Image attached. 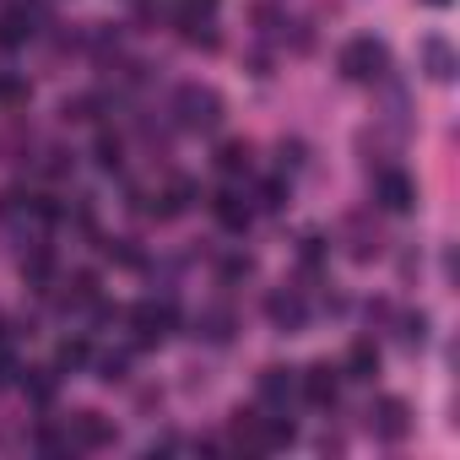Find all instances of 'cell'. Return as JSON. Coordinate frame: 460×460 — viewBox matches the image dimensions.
<instances>
[{"label":"cell","mask_w":460,"mask_h":460,"mask_svg":"<svg viewBox=\"0 0 460 460\" xmlns=\"http://www.w3.org/2000/svg\"><path fill=\"white\" fill-rule=\"evenodd\" d=\"M173 114H179L184 130H217L227 109H222V93H211V87H200V82H184L179 98H173Z\"/></svg>","instance_id":"cell-1"},{"label":"cell","mask_w":460,"mask_h":460,"mask_svg":"<svg viewBox=\"0 0 460 460\" xmlns=\"http://www.w3.org/2000/svg\"><path fill=\"white\" fill-rule=\"evenodd\" d=\"M385 71H390V49L379 39H352L341 49V76L347 82H379Z\"/></svg>","instance_id":"cell-2"},{"label":"cell","mask_w":460,"mask_h":460,"mask_svg":"<svg viewBox=\"0 0 460 460\" xmlns=\"http://www.w3.org/2000/svg\"><path fill=\"white\" fill-rule=\"evenodd\" d=\"M239 438L250 444V449H282V444H293L298 438V428L288 422V417H261V411H239Z\"/></svg>","instance_id":"cell-3"},{"label":"cell","mask_w":460,"mask_h":460,"mask_svg":"<svg viewBox=\"0 0 460 460\" xmlns=\"http://www.w3.org/2000/svg\"><path fill=\"white\" fill-rule=\"evenodd\" d=\"M130 325H136V341H141V347H157V341H168V336H173L179 309H173V304L146 298V304H136V309H130Z\"/></svg>","instance_id":"cell-4"},{"label":"cell","mask_w":460,"mask_h":460,"mask_svg":"<svg viewBox=\"0 0 460 460\" xmlns=\"http://www.w3.org/2000/svg\"><path fill=\"white\" fill-rule=\"evenodd\" d=\"M374 200H379L390 217H406V211L417 206V184H411L401 168H379V173H374Z\"/></svg>","instance_id":"cell-5"},{"label":"cell","mask_w":460,"mask_h":460,"mask_svg":"<svg viewBox=\"0 0 460 460\" xmlns=\"http://www.w3.org/2000/svg\"><path fill=\"white\" fill-rule=\"evenodd\" d=\"M368 428L385 438V444H395V438H406V428H411V411H406V401H395V395H385L374 411H368Z\"/></svg>","instance_id":"cell-6"},{"label":"cell","mask_w":460,"mask_h":460,"mask_svg":"<svg viewBox=\"0 0 460 460\" xmlns=\"http://www.w3.org/2000/svg\"><path fill=\"white\" fill-rule=\"evenodd\" d=\"M298 390H304V401H314V406H336V395H341V374H336L331 363H314V368H304Z\"/></svg>","instance_id":"cell-7"},{"label":"cell","mask_w":460,"mask_h":460,"mask_svg":"<svg viewBox=\"0 0 460 460\" xmlns=\"http://www.w3.org/2000/svg\"><path fill=\"white\" fill-rule=\"evenodd\" d=\"M71 444L76 449H103V444H114V422L98 417V411H76L71 417Z\"/></svg>","instance_id":"cell-8"},{"label":"cell","mask_w":460,"mask_h":460,"mask_svg":"<svg viewBox=\"0 0 460 460\" xmlns=\"http://www.w3.org/2000/svg\"><path fill=\"white\" fill-rule=\"evenodd\" d=\"M211 217L227 227V234H244V227H250V200L239 190H217L211 195Z\"/></svg>","instance_id":"cell-9"},{"label":"cell","mask_w":460,"mask_h":460,"mask_svg":"<svg viewBox=\"0 0 460 460\" xmlns=\"http://www.w3.org/2000/svg\"><path fill=\"white\" fill-rule=\"evenodd\" d=\"M271 320H277V331H304V320H309V309H304V298L298 293H271Z\"/></svg>","instance_id":"cell-10"},{"label":"cell","mask_w":460,"mask_h":460,"mask_svg":"<svg viewBox=\"0 0 460 460\" xmlns=\"http://www.w3.org/2000/svg\"><path fill=\"white\" fill-rule=\"evenodd\" d=\"M293 390H298V379H293L288 368H261V401L288 406V401H293Z\"/></svg>","instance_id":"cell-11"},{"label":"cell","mask_w":460,"mask_h":460,"mask_svg":"<svg viewBox=\"0 0 460 460\" xmlns=\"http://www.w3.org/2000/svg\"><path fill=\"white\" fill-rule=\"evenodd\" d=\"M422 60H428V76L433 82H455V49L444 39H428L422 44Z\"/></svg>","instance_id":"cell-12"},{"label":"cell","mask_w":460,"mask_h":460,"mask_svg":"<svg viewBox=\"0 0 460 460\" xmlns=\"http://www.w3.org/2000/svg\"><path fill=\"white\" fill-rule=\"evenodd\" d=\"M157 200H163V206H152V211H157L163 222H168V217H184V211H190V200H195V184H190V179H173Z\"/></svg>","instance_id":"cell-13"},{"label":"cell","mask_w":460,"mask_h":460,"mask_svg":"<svg viewBox=\"0 0 460 460\" xmlns=\"http://www.w3.org/2000/svg\"><path fill=\"white\" fill-rule=\"evenodd\" d=\"M379 374V347L374 341H352L347 352V379H374Z\"/></svg>","instance_id":"cell-14"},{"label":"cell","mask_w":460,"mask_h":460,"mask_svg":"<svg viewBox=\"0 0 460 460\" xmlns=\"http://www.w3.org/2000/svg\"><path fill=\"white\" fill-rule=\"evenodd\" d=\"M250 157H255L250 141H222V146H217V168H222V173H250Z\"/></svg>","instance_id":"cell-15"},{"label":"cell","mask_w":460,"mask_h":460,"mask_svg":"<svg viewBox=\"0 0 460 460\" xmlns=\"http://www.w3.org/2000/svg\"><path fill=\"white\" fill-rule=\"evenodd\" d=\"M200 336L206 341H234V314H227V309H206L200 314Z\"/></svg>","instance_id":"cell-16"},{"label":"cell","mask_w":460,"mask_h":460,"mask_svg":"<svg viewBox=\"0 0 460 460\" xmlns=\"http://www.w3.org/2000/svg\"><path fill=\"white\" fill-rule=\"evenodd\" d=\"M28 33H33L28 28V12H6V17H0V49H17Z\"/></svg>","instance_id":"cell-17"},{"label":"cell","mask_w":460,"mask_h":460,"mask_svg":"<svg viewBox=\"0 0 460 460\" xmlns=\"http://www.w3.org/2000/svg\"><path fill=\"white\" fill-rule=\"evenodd\" d=\"M82 363H87V341L82 336H66L55 347V368H82Z\"/></svg>","instance_id":"cell-18"},{"label":"cell","mask_w":460,"mask_h":460,"mask_svg":"<svg viewBox=\"0 0 460 460\" xmlns=\"http://www.w3.org/2000/svg\"><path fill=\"white\" fill-rule=\"evenodd\" d=\"M22 390H28V395H33L39 406H49V395H55V374H49V368H28Z\"/></svg>","instance_id":"cell-19"},{"label":"cell","mask_w":460,"mask_h":460,"mask_svg":"<svg viewBox=\"0 0 460 460\" xmlns=\"http://www.w3.org/2000/svg\"><path fill=\"white\" fill-rule=\"evenodd\" d=\"M217 17V0H179V28L184 22H211Z\"/></svg>","instance_id":"cell-20"},{"label":"cell","mask_w":460,"mask_h":460,"mask_svg":"<svg viewBox=\"0 0 460 460\" xmlns=\"http://www.w3.org/2000/svg\"><path fill=\"white\" fill-rule=\"evenodd\" d=\"M93 298H98V277H93V271H76V277H71L66 304H93Z\"/></svg>","instance_id":"cell-21"},{"label":"cell","mask_w":460,"mask_h":460,"mask_svg":"<svg viewBox=\"0 0 460 460\" xmlns=\"http://www.w3.org/2000/svg\"><path fill=\"white\" fill-rule=\"evenodd\" d=\"M98 168H119V136H109V130H98Z\"/></svg>","instance_id":"cell-22"},{"label":"cell","mask_w":460,"mask_h":460,"mask_svg":"<svg viewBox=\"0 0 460 460\" xmlns=\"http://www.w3.org/2000/svg\"><path fill=\"white\" fill-rule=\"evenodd\" d=\"M282 200H288V184H282V179H266V184H261V206H266V211H282Z\"/></svg>","instance_id":"cell-23"},{"label":"cell","mask_w":460,"mask_h":460,"mask_svg":"<svg viewBox=\"0 0 460 460\" xmlns=\"http://www.w3.org/2000/svg\"><path fill=\"white\" fill-rule=\"evenodd\" d=\"M0 103H28V87L17 76H0Z\"/></svg>","instance_id":"cell-24"},{"label":"cell","mask_w":460,"mask_h":460,"mask_svg":"<svg viewBox=\"0 0 460 460\" xmlns=\"http://www.w3.org/2000/svg\"><path fill=\"white\" fill-rule=\"evenodd\" d=\"M250 271H255V261H250V255H234V261L222 266V277H227V282H239V277H250Z\"/></svg>","instance_id":"cell-25"},{"label":"cell","mask_w":460,"mask_h":460,"mask_svg":"<svg viewBox=\"0 0 460 460\" xmlns=\"http://www.w3.org/2000/svg\"><path fill=\"white\" fill-rule=\"evenodd\" d=\"M109 255H114L119 266H141V255L130 250V239H114V244H109Z\"/></svg>","instance_id":"cell-26"},{"label":"cell","mask_w":460,"mask_h":460,"mask_svg":"<svg viewBox=\"0 0 460 460\" xmlns=\"http://www.w3.org/2000/svg\"><path fill=\"white\" fill-rule=\"evenodd\" d=\"M422 336H428V314H411L406 320V341H422Z\"/></svg>","instance_id":"cell-27"},{"label":"cell","mask_w":460,"mask_h":460,"mask_svg":"<svg viewBox=\"0 0 460 460\" xmlns=\"http://www.w3.org/2000/svg\"><path fill=\"white\" fill-rule=\"evenodd\" d=\"M103 379H109V385L125 379V358H103Z\"/></svg>","instance_id":"cell-28"},{"label":"cell","mask_w":460,"mask_h":460,"mask_svg":"<svg viewBox=\"0 0 460 460\" xmlns=\"http://www.w3.org/2000/svg\"><path fill=\"white\" fill-rule=\"evenodd\" d=\"M17 379V363H12V352H0V385H12Z\"/></svg>","instance_id":"cell-29"},{"label":"cell","mask_w":460,"mask_h":460,"mask_svg":"<svg viewBox=\"0 0 460 460\" xmlns=\"http://www.w3.org/2000/svg\"><path fill=\"white\" fill-rule=\"evenodd\" d=\"M422 6H449V0H422Z\"/></svg>","instance_id":"cell-30"},{"label":"cell","mask_w":460,"mask_h":460,"mask_svg":"<svg viewBox=\"0 0 460 460\" xmlns=\"http://www.w3.org/2000/svg\"><path fill=\"white\" fill-rule=\"evenodd\" d=\"M0 331H6V325H0Z\"/></svg>","instance_id":"cell-31"}]
</instances>
